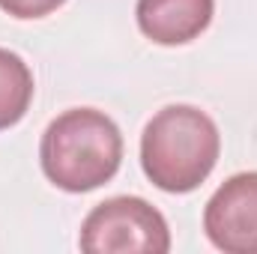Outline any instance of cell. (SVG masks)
Instances as JSON below:
<instances>
[{
    "mask_svg": "<svg viewBox=\"0 0 257 254\" xmlns=\"http://www.w3.org/2000/svg\"><path fill=\"white\" fill-rule=\"evenodd\" d=\"M123 162V135L96 108H69L54 117L39 141V165L51 186L84 194L111 183Z\"/></svg>",
    "mask_w": 257,
    "mask_h": 254,
    "instance_id": "cell-1",
    "label": "cell"
},
{
    "mask_svg": "<svg viewBox=\"0 0 257 254\" xmlns=\"http://www.w3.org/2000/svg\"><path fill=\"white\" fill-rule=\"evenodd\" d=\"M221 153L215 120L194 105H168L141 135V168L156 189L189 194L212 174Z\"/></svg>",
    "mask_w": 257,
    "mask_h": 254,
    "instance_id": "cell-2",
    "label": "cell"
},
{
    "mask_svg": "<svg viewBox=\"0 0 257 254\" xmlns=\"http://www.w3.org/2000/svg\"><path fill=\"white\" fill-rule=\"evenodd\" d=\"M78 245L87 254H168L171 230L153 203L135 194H120L87 212Z\"/></svg>",
    "mask_w": 257,
    "mask_h": 254,
    "instance_id": "cell-3",
    "label": "cell"
},
{
    "mask_svg": "<svg viewBox=\"0 0 257 254\" xmlns=\"http://www.w3.org/2000/svg\"><path fill=\"white\" fill-rule=\"evenodd\" d=\"M203 233L224 254H257V171L224 180L203 206Z\"/></svg>",
    "mask_w": 257,
    "mask_h": 254,
    "instance_id": "cell-4",
    "label": "cell"
},
{
    "mask_svg": "<svg viewBox=\"0 0 257 254\" xmlns=\"http://www.w3.org/2000/svg\"><path fill=\"white\" fill-rule=\"evenodd\" d=\"M215 0H138L141 33L156 45H189L212 21Z\"/></svg>",
    "mask_w": 257,
    "mask_h": 254,
    "instance_id": "cell-5",
    "label": "cell"
},
{
    "mask_svg": "<svg viewBox=\"0 0 257 254\" xmlns=\"http://www.w3.org/2000/svg\"><path fill=\"white\" fill-rule=\"evenodd\" d=\"M36 93L30 66L15 51L0 48V129H9L24 120Z\"/></svg>",
    "mask_w": 257,
    "mask_h": 254,
    "instance_id": "cell-6",
    "label": "cell"
},
{
    "mask_svg": "<svg viewBox=\"0 0 257 254\" xmlns=\"http://www.w3.org/2000/svg\"><path fill=\"white\" fill-rule=\"evenodd\" d=\"M66 0H0V9L12 18L21 21H33V18H45L51 12H57Z\"/></svg>",
    "mask_w": 257,
    "mask_h": 254,
    "instance_id": "cell-7",
    "label": "cell"
}]
</instances>
